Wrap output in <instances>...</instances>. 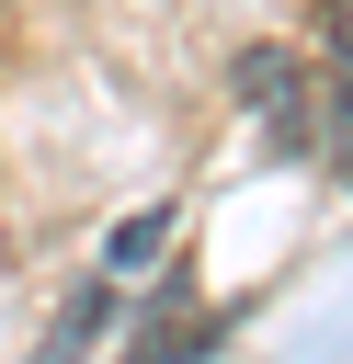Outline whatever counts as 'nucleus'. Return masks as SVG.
Returning <instances> with one entry per match:
<instances>
[{
	"label": "nucleus",
	"instance_id": "f257e3e1",
	"mask_svg": "<svg viewBox=\"0 0 353 364\" xmlns=\"http://www.w3.org/2000/svg\"><path fill=\"white\" fill-rule=\"evenodd\" d=\"M307 136H319V159L353 182V0L330 11V91L307 102Z\"/></svg>",
	"mask_w": 353,
	"mask_h": 364
},
{
	"label": "nucleus",
	"instance_id": "20e7f679",
	"mask_svg": "<svg viewBox=\"0 0 353 364\" xmlns=\"http://www.w3.org/2000/svg\"><path fill=\"white\" fill-rule=\"evenodd\" d=\"M159 239H171V216H137V228H114V239H102V284H137V262H148Z\"/></svg>",
	"mask_w": 353,
	"mask_h": 364
},
{
	"label": "nucleus",
	"instance_id": "7ed1b4c3",
	"mask_svg": "<svg viewBox=\"0 0 353 364\" xmlns=\"http://www.w3.org/2000/svg\"><path fill=\"white\" fill-rule=\"evenodd\" d=\"M205 341H216V330H194V307H182V296H159V307H148V330L125 341V364H194Z\"/></svg>",
	"mask_w": 353,
	"mask_h": 364
},
{
	"label": "nucleus",
	"instance_id": "f03ea898",
	"mask_svg": "<svg viewBox=\"0 0 353 364\" xmlns=\"http://www.w3.org/2000/svg\"><path fill=\"white\" fill-rule=\"evenodd\" d=\"M114 296H125V284H102V273H91V284L57 307V330H46V353H34V364H91V353H102V330H114Z\"/></svg>",
	"mask_w": 353,
	"mask_h": 364
}]
</instances>
